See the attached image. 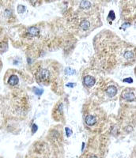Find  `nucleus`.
<instances>
[{"instance_id": "f257e3e1", "label": "nucleus", "mask_w": 136, "mask_h": 158, "mask_svg": "<svg viewBox=\"0 0 136 158\" xmlns=\"http://www.w3.org/2000/svg\"><path fill=\"white\" fill-rule=\"evenodd\" d=\"M49 76H50V74H49L48 70H47L45 69H42L37 73V78L41 82H44V81H47L49 78Z\"/></svg>"}, {"instance_id": "f03ea898", "label": "nucleus", "mask_w": 136, "mask_h": 158, "mask_svg": "<svg viewBox=\"0 0 136 158\" xmlns=\"http://www.w3.org/2000/svg\"><path fill=\"white\" fill-rule=\"evenodd\" d=\"M83 82L86 86L91 87L95 84V79L91 76H85L83 79Z\"/></svg>"}, {"instance_id": "7ed1b4c3", "label": "nucleus", "mask_w": 136, "mask_h": 158, "mask_svg": "<svg viewBox=\"0 0 136 158\" xmlns=\"http://www.w3.org/2000/svg\"><path fill=\"white\" fill-rule=\"evenodd\" d=\"M97 122V119L95 116L92 115H87L86 117H85V122H86V124L89 125V126H93V125H94Z\"/></svg>"}, {"instance_id": "20e7f679", "label": "nucleus", "mask_w": 136, "mask_h": 158, "mask_svg": "<svg viewBox=\"0 0 136 158\" xmlns=\"http://www.w3.org/2000/svg\"><path fill=\"white\" fill-rule=\"evenodd\" d=\"M28 33L31 36H37L39 35L40 30L37 27H30V28L28 29Z\"/></svg>"}, {"instance_id": "39448f33", "label": "nucleus", "mask_w": 136, "mask_h": 158, "mask_svg": "<svg viewBox=\"0 0 136 158\" xmlns=\"http://www.w3.org/2000/svg\"><path fill=\"white\" fill-rule=\"evenodd\" d=\"M117 93L116 88L113 86H110L107 88V94L110 97H112V96H116V94Z\"/></svg>"}, {"instance_id": "423d86ee", "label": "nucleus", "mask_w": 136, "mask_h": 158, "mask_svg": "<svg viewBox=\"0 0 136 158\" xmlns=\"http://www.w3.org/2000/svg\"><path fill=\"white\" fill-rule=\"evenodd\" d=\"M8 83L10 86H16L18 83V78L16 75H12L8 80Z\"/></svg>"}, {"instance_id": "0eeeda50", "label": "nucleus", "mask_w": 136, "mask_h": 158, "mask_svg": "<svg viewBox=\"0 0 136 158\" xmlns=\"http://www.w3.org/2000/svg\"><path fill=\"white\" fill-rule=\"evenodd\" d=\"M123 98L129 101H134L135 95H134V93H124L123 94Z\"/></svg>"}, {"instance_id": "6e6552de", "label": "nucleus", "mask_w": 136, "mask_h": 158, "mask_svg": "<svg viewBox=\"0 0 136 158\" xmlns=\"http://www.w3.org/2000/svg\"><path fill=\"white\" fill-rule=\"evenodd\" d=\"M80 7L81 8H82V9H89V8L91 7V4L89 1H86V0H83L80 3Z\"/></svg>"}, {"instance_id": "1a4fd4ad", "label": "nucleus", "mask_w": 136, "mask_h": 158, "mask_svg": "<svg viewBox=\"0 0 136 158\" xmlns=\"http://www.w3.org/2000/svg\"><path fill=\"white\" fill-rule=\"evenodd\" d=\"M90 22H88V21H86V20L82 21L80 24V27L83 29V30H87V29L90 28Z\"/></svg>"}, {"instance_id": "9d476101", "label": "nucleus", "mask_w": 136, "mask_h": 158, "mask_svg": "<svg viewBox=\"0 0 136 158\" xmlns=\"http://www.w3.org/2000/svg\"><path fill=\"white\" fill-rule=\"evenodd\" d=\"M65 74H68V75H73L75 74V70L71 67H67L65 69Z\"/></svg>"}, {"instance_id": "9b49d317", "label": "nucleus", "mask_w": 136, "mask_h": 158, "mask_svg": "<svg viewBox=\"0 0 136 158\" xmlns=\"http://www.w3.org/2000/svg\"><path fill=\"white\" fill-rule=\"evenodd\" d=\"M33 92L34 93L37 94V96H41L42 93H43V90L41 89H38V88H34Z\"/></svg>"}, {"instance_id": "f8f14e48", "label": "nucleus", "mask_w": 136, "mask_h": 158, "mask_svg": "<svg viewBox=\"0 0 136 158\" xmlns=\"http://www.w3.org/2000/svg\"><path fill=\"white\" fill-rule=\"evenodd\" d=\"M25 11V7L22 5H19L17 7V12L19 14H23Z\"/></svg>"}, {"instance_id": "ddd939ff", "label": "nucleus", "mask_w": 136, "mask_h": 158, "mask_svg": "<svg viewBox=\"0 0 136 158\" xmlns=\"http://www.w3.org/2000/svg\"><path fill=\"white\" fill-rule=\"evenodd\" d=\"M124 57L127 59H130L134 57L133 53L131 52V51H127V52H125V54H124Z\"/></svg>"}, {"instance_id": "4468645a", "label": "nucleus", "mask_w": 136, "mask_h": 158, "mask_svg": "<svg viewBox=\"0 0 136 158\" xmlns=\"http://www.w3.org/2000/svg\"><path fill=\"white\" fill-rule=\"evenodd\" d=\"M115 17H116V16H115L114 11H112V10H111V11L109 12V17H108V18H109V19H111L112 21H113V20L115 19Z\"/></svg>"}, {"instance_id": "2eb2a0df", "label": "nucleus", "mask_w": 136, "mask_h": 158, "mask_svg": "<svg viewBox=\"0 0 136 158\" xmlns=\"http://www.w3.org/2000/svg\"><path fill=\"white\" fill-rule=\"evenodd\" d=\"M65 130H66V134H67V135L68 137L71 136V134H72V130H71L70 129V128H68V127H67V128L65 129Z\"/></svg>"}, {"instance_id": "dca6fc26", "label": "nucleus", "mask_w": 136, "mask_h": 158, "mask_svg": "<svg viewBox=\"0 0 136 158\" xmlns=\"http://www.w3.org/2000/svg\"><path fill=\"white\" fill-rule=\"evenodd\" d=\"M37 126L36 124H33V129H32V131H33V133H35V132L37 131Z\"/></svg>"}, {"instance_id": "f3484780", "label": "nucleus", "mask_w": 136, "mask_h": 158, "mask_svg": "<svg viewBox=\"0 0 136 158\" xmlns=\"http://www.w3.org/2000/svg\"><path fill=\"white\" fill-rule=\"evenodd\" d=\"M124 82H128V83H131V82H133V80L131 78H126L124 80Z\"/></svg>"}, {"instance_id": "a211bd4d", "label": "nucleus", "mask_w": 136, "mask_h": 158, "mask_svg": "<svg viewBox=\"0 0 136 158\" xmlns=\"http://www.w3.org/2000/svg\"><path fill=\"white\" fill-rule=\"evenodd\" d=\"M75 86V85L74 84V83H68L67 85V87H74Z\"/></svg>"}, {"instance_id": "6ab92c4d", "label": "nucleus", "mask_w": 136, "mask_h": 158, "mask_svg": "<svg viewBox=\"0 0 136 158\" xmlns=\"http://www.w3.org/2000/svg\"><path fill=\"white\" fill-rule=\"evenodd\" d=\"M130 25H131L129 24V23H126V24H124L123 25V28H127V26H130Z\"/></svg>"}, {"instance_id": "aec40b11", "label": "nucleus", "mask_w": 136, "mask_h": 158, "mask_svg": "<svg viewBox=\"0 0 136 158\" xmlns=\"http://www.w3.org/2000/svg\"><path fill=\"white\" fill-rule=\"evenodd\" d=\"M90 158H97V157H90Z\"/></svg>"}, {"instance_id": "412c9836", "label": "nucleus", "mask_w": 136, "mask_h": 158, "mask_svg": "<svg viewBox=\"0 0 136 158\" xmlns=\"http://www.w3.org/2000/svg\"><path fill=\"white\" fill-rule=\"evenodd\" d=\"M47 1H50V0H47Z\"/></svg>"}]
</instances>
